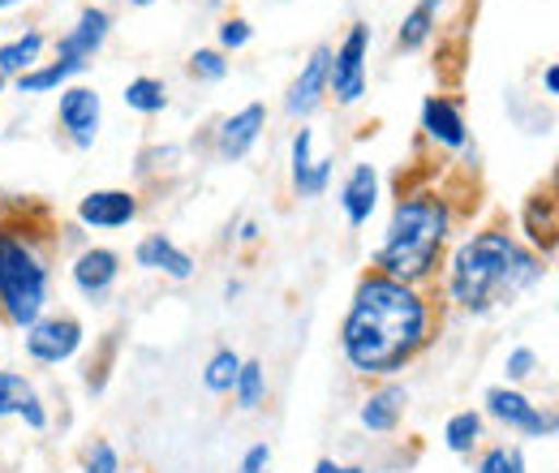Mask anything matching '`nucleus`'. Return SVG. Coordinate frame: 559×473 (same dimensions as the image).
<instances>
[{
	"mask_svg": "<svg viewBox=\"0 0 559 473\" xmlns=\"http://www.w3.org/2000/svg\"><path fill=\"white\" fill-rule=\"evenodd\" d=\"M374 206H379V173H374V164H353L345 186H341V211H345L349 228L370 224Z\"/></svg>",
	"mask_w": 559,
	"mask_h": 473,
	"instance_id": "19",
	"label": "nucleus"
},
{
	"mask_svg": "<svg viewBox=\"0 0 559 473\" xmlns=\"http://www.w3.org/2000/svg\"><path fill=\"white\" fill-rule=\"evenodd\" d=\"M52 293V263L31 224L0 220V319L17 332H26L44 310Z\"/></svg>",
	"mask_w": 559,
	"mask_h": 473,
	"instance_id": "4",
	"label": "nucleus"
},
{
	"mask_svg": "<svg viewBox=\"0 0 559 473\" xmlns=\"http://www.w3.org/2000/svg\"><path fill=\"white\" fill-rule=\"evenodd\" d=\"M82 473H121V452L108 439H95L82 457Z\"/></svg>",
	"mask_w": 559,
	"mask_h": 473,
	"instance_id": "31",
	"label": "nucleus"
},
{
	"mask_svg": "<svg viewBox=\"0 0 559 473\" xmlns=\"http://www.w3.org/2000/svg\"><path fill=\"white\" fill-rule=\"evenodd\" d=\"M439 9H443V0H418V4L405 13V22H401V31H396L401 52H418V48L430 44V35H435V26H439Z\"/></svg>",
	"mask_w": 559,
	"mask_h": 473,
	"instance_id": "22",
	"label": "nucleus"
},
{
	"mask_svg": "<svg viewBox=\"0 0 559 473\" xmlns=\"http://www.w3.org/2000/svg\"><path fill=\"white\" fill-rule=\"evenodd\" d=\"M288 173H293V190L297 199H323L336 173V159H314V130L301 126L293 134V151H288Z\"/></svg>",
	"mask_w": 559,
	"mask_h": 473,
	"instance_id": "12",
	"label": "nucleus"
},
{
	"mask_svg": "<svg viewBox=\"0 0 559 473\" xmlns=\"http://www.w3.org/2000/svg\"><path fill=\"white\" fill-rule=\"evenodd\" d=\"M366 61H370V26L353 22L349 35L332 48V66H328V95H336V104L353 108L366 99V91H370Z\"/></svg>",
	"mask_w": 559,
	"mask_h": 473,
	"instance_id": "5",
	"label": "nucleus"
},
{
	"mask_svg": "<svg viewBox=\"0 0 559 473\" xmlns=\"http://www.w3.org/2000/svg\"><path fill=\"white\" fill-rule=\"evenodd\" d=\"M4 86H9V78H4V73H0V95H4Z\"/></svg>",
	"mask_w": 559,
	"mask_h": 473,
	"instance_id": "40",
	"label": "nucleus"
},
{
	"mask_svg": "<svg viewBox=\"0 0 559 473\" xmlns=\"http://www.w3.org/2000/svg\"><path fill=\"white\" fill-rule=\"evenodd\" d=\"M130 4H134V9H146V4H155V0H130Z\"/></svg>",
	"mask_w": 559,
	"mask_h": 473,
	"instance_id": "39",
	"label": "nucleus"
},
{
	"mask_svg": "<svg viewBox=\"0 0 559 473\" xmlns=\"http://www.w3.org/2000/svg\"><path fill=\"white\" fill-rule=\"evenodd\" d=\"M82 323L73 319V315H39L31 328H26V357L31 362H39V366H66L73 362L78 353H82Z\"/></svg>",
	"mask_w": 559,
	"mask_h": 473,
	"instance_id": "6",
	"label": "nucleus"
},
{
	"mask_svg": "<svg viewBox=\"0 0 559 473\" xmlns=\"http://www.w3.org/2000/svg\"><path fill=\"white\" fill-rule=\"evenodd\" d=\"M224 297H228V301H233V297H241V284H237V280H228V284H224Z\"/></svg>",
	"mask_w": 559,
	"mask_h": 473,
	"instance_id": "37",
	"label": "nucleus"
},
{
	"mask_svg": "<svg viewBox=\"0 0 559 473\" xmlns=\"http://www.w3.org/2000/svg\"><path fill=\"white\" fill-rule=\"evenodd\" d=\"M328 66H332V48L319 44V48L310 52V61L301 66V73L293 78L288 95H284V113H288V117H310V113H319V104L328 99Z\"/></svg>",
	"mask_w": 559,
	"mask_h": 473,
	"instance_id": "15",
	"label": "nucleus"
},
{
	"mask_svg": "<svg viewBox=\"0 0 559 473\" xmlns=\"http://www.w3.org/2000/svg\"><path fill=\"white\" fill-rule=\"evenodd\" d=\"M13 4H22V0H0V13H4V9H13Z\"/></svg>",
	"mask_w": 559,
	"mask_h": 473,
	"instance_id": "38",
	"label": "nucleus"
},
{
	"mask_svg": "<svg viewBox=\"0 0 559 473\" xmlns=\"http://www.w3.org/2000/svg\"><path fill=\"white\" fill-rule=\"evenodd\" d=\"M405 405H409V392L388 379L383 388H374V392L361 401L357 422H361L370 435H392V430L401 426V417H405Z\"/></svg>",
	"mask_w": 559,
	"mask_h": 473,
	"instance_id": "18",
	"label": "nucleus"
},
{
	"mask_svg": "<svg viewBox=\"0 0 559 473\" xmlns=\"http://www.w3.org/2000/svg\"><path fill=\"white\" fill-rule=\"evenodd\" d=\"M108 35H112V13H108L104 4H86V9L78 13V22L57 39V57L91 66V61L99 57V48L108 44Z\"/></svg>",
	"mask_w": 559,
	"mask_h": 473,
	"instance_id": "13",
	"label": "nucleus"
},
{
	"mask_svg": "<svg viewBox=\"0 0 559 473\" xmlns=\"http://www.w3.org/2000/svg\"><path fill=\"white\" fill-rule=\"evenodd\" d=\"M483 430H487V417L478 409H461L443 422V448L452 457H469L478 444H483Z\"/></svg>",
	"mask_w": 559,
	"mask_h": 473,
	"instance_id": "23",
	"label": "nucleus"
},
{
	"mask_svg": "<svg viewBox=\"0 0 559 473\" xmlns=\"http://www.w3.org/2000/svg\"><path fill=\"white\" fill-rule=\"evenodd\" d=\"M44 48H48V35H44V31H22V35H13V39H4V44H0V73H4V78H22L26 69L39 66Z\"/></svg>",
	"mask_w": 559,
	"mask_h": 473,
	"instance_id": "20",
	"label": "nucleus"
},
{
	"mask_svg": "<svg viewBox=\"0 0 559 473\" xmlns=\"http://www.w3.org/2000/svg\"><path fill=\"white\" fill-rule=\"evenodd\" d=\"M57 126H61V134L70 138L78 151H86V146H95V138H99V126H104V99H99V91H91V86H61V99H57Z\"/></svg>",
	"mask_w": 559,
	"mask_h": 473,
	"instance_id": "8",
	"label": "nucleus"
},
{
	"mask_svg": "<svg viewBox=\"0 0 559 473\" xmlns=\"http://www.w3.org/2000/svg\"><path fill=\"white\" fill-rule=\"evenodd\" d=\"M190 78L194 82H224L228 78V57L219 48H199L190 57Z\"/></svg>",
	"mask_w": 559,
	"mask_h": 473,
	"instance_id": "29",
	"label": "nucleus"
},
{
	"mask_svg": "<svg viewBox=\"0 0 559 473\" xmlns=\"http://www.w3.org/2000/svg\"><path fill=\"white\" fill-rule=\"evenodd\" d=\"M538 375V353L534 348H512L508 357H503V379L508 383H525V379H534Z\"/></svg>",
	"mask_w": 559,
	"mask_h": 473,
	"instance_id": "32",
	"label": "nucleus"
},
{
	"mask_svg": "<svg viewBox=\"0 0 559 473\" xmlns=\"http://www.w3.org/2000/svg\"><path fill=\"white\" fill-rule=\"evenodd\" d=\"M78 73H86L82 61H66V57H57V61H48V66L26 69V73L17 78V91H22V95H48V91L70 86Z\"/></svg>",
	"mask_w": 559,
	"mask_h": 473,
	"instance_id": "21",
	"label": "nucleus"
},
{
	"mask_svg": "<svg viewBox=\"0 0 559 473\" xmlns=\"http://www.w3.org/2000/svg\"><path fill=\"white\" fill-rule=\"evenodd\" d=\"M134 263H139L142 271H159V275H168V280H177V284H186V280L194 275V259H190L173 237H164V233L142 237L139 246H134Z\"/></svg>",
	"mask_w": 559,
	"mask_h": 473,
	"instance_id": "16",
	"label": "nucleus"
},
{
	"mask_svg": "<svg viewBox=\"0 0 559 473\" xmlns=\"http://www.w3.org/2000/svg\"><path fill=\"white\" fill-rule=\"evenodd\" d=\"M474 473H525V452L516 444H495L478 457Z\"/></svg>",
	"mask_w": 559,
	"mask_h": 473,
	"instance_id": "28",
	"label": "nucleus"
},
{
	"mask_svg": "<svg viewBox=\"0 0 559 473\" xmlns=\"http://www.w3.org/2000/svg\"><path fill=\"white\" fill-rule=\"evenodd\" d=\"M215 39H219V52L228 57V52H241V48L254 39V26H250L246 17H224L219 31H215Z\"/></svg>",
	"mask_w": 559,
	"mask_h": 473,
	"instance_id": "30",
	"label": "nucleus"
},
{
	"mask_svg": "<svg viewBox=\"0 0 559 473\" xmlns=\"http://www.w3.org/2000/svg\"><path fill=\"white\" fill-rule=\"evenodd\" d=\"M421 134L443 151H465L469 146V121L452 95H426L421 99Z\"/></svg>",
	"mask_w": 559,
	"mask_h": 473,
	"instance_id": "14",
	"label": "nucleus"
},
{
	"mask_svg": "<svg viewBox=\"0 0 559 473\" xmlns=\"http://www.w3.org/2000/svg\"><path fill=\"white\" fill-rule=\"evenodd\" d=\"M525 237L534 250H556V199L551 194H534L525 203Z\"/></svg>",
	"mask_w": 559,
	"mask_h": 473,
	"instance_id": "24",
	"label": "nucleus"
},
{
	"mask_svg": "<svg viewBox=\"0 0 559 473\" xmlns=\"http://www.w3.org/2000/svg\"><path fill=\"white\" fill-rule=\"evenodd\" d=\"M233 401H237V409H246V413H254V409L267 401V370H263V362H241L237 383H233Z\"/></svg>",
	"mask_w": 559,
	"mask_h": 473,
	"instance_id": "27",
	"label": "nucleus"
},
{
	"mask_svg": "<svg viewBox=\"0 0 559 473\" xmlns=\"http://www.w3.org/2000/svg\"><path fill=\"white\" fill-rule=\"evenodd\" d=\"M487 413L499 426H508V430H516V435H525V439H551V435H556V413L534 405V401H530L525 392H516L512 383L487 388Z\"/></svg>",
	"mask_w": 559,
	"mask_h": 473,
	"instance_id": "7",
	"label": "nucleus"
},
{
	"mask_svg": "<svg viewBox=\"0 0 559 473\" xmlns=\"http://www.w3.org/2000/svg\"><path fill=\"white\" fill-rule=\"evenodd\" d=\"M310 473H366L361 465H345V461H332V457H323V461H314V470Z\"/></svg>",
	"mask_w": 559,
	"mask_h": 473,
	"instance_id": "34",
	"label": "nucleus"
},
{
	"mask_svg": "<svg viewBox=\"0 0 559 473\" xmlns=\"http://www.w3.org/2000/svg\"><path fill=\"white\" fill-rule=\"evenodd\" d=\"M435 332V310L418 284L366 271L341 323V353L361 379H396Z\"/></svg>",
	"mask_w": 559,
	"mask_h": 473,
	"instance_id": "1",
	"label": "nucleus"
},
{
	"mask_svg": "<svg viewBox=\"0 0 559 473\" xmlns=\"http://www.w3.org/2000/svg\"><path fill=\"white\" fill-rule=\"evenodd\" d=\"M70 280L91 306H104L112 297L117 280H121V255L108 250V246H86L70 263Z\"/></svg>",
	"mask_w": 559,
	"mask_h": 473,
	"instance_id": "9",
	"label": "nucleus"
},
{
	"mask_svg": "<svg viewBox=\"0 0 559 473\" xmlns=\"http://www.w3.org/2000/svg\"><path fill=\"white\" fill-rule=\"evenodd\" d=\"M0 417H22L31 430L48 426V409L39 401L35 383L17 370H0Z\"/></svg>",
	"mask_w": 559,
	"mask_h": 473,
	"instance_id": "17",
	"label": "nucleus"
},
{
	"mask_svg": "<svg viewBox=\"0 0 559 473\" xmlns=\"http://www.w3.org/2000/svg\"><path fill=\"white\" fill-rule=\"evenodd\" d=\"M126 108L130 113H139V117H159L164 108H168V86L159 82V78H134L130 86H126Z\"/></svg>",
	"mask_w": 559,
	"mask_h": 473,
	"instance_id": "26",
	"label": "nucleus"
},
{
	"mask_svg": "<svg viewBox=\"0 0 559 473\" xmlns=\"http://www.w3.org/2000/svg\"><path fill=\"white\" fill-rule=\"evenodd\" d=\"M139 220V194L134 190H91L78 203V224L91 233H117Z\"/></svg>",
	"mask_w": 559,
	"mask_h": 473,
	"instance_id": "11",
	"label": "nucleus"
},
{
	"mask_svg": "<svg viewBox=\"0 0 559 473\" xmlns=\"http://www.w3.org/2000/svg\"><path fill=\"white\" fill-rule=\"evenodd\" d=\"M543 91H547V95H559V66L556 61L543 69Z\"/></svg>",
	"mask_w": 559,
	"mask_h": 473,
	"instance_id": "35",
	"label": "nucleus"
},
{
	"mask_svg": "<svg viewBox=\"0 0 559 473\" xmlns=\"http://www.w3.org/2000/svg\"><path fill=\"white\" fill-rule=\"evenodd\" d=\"M237 473H272V444H254V448H246V457H241Z\"/></svg>",
	"mask_w": 559,
	"mask_h": 473,
	"instance_id": "33",
	"label": "nucleus"
},
{
	"mask_svg": "<svg viewBox=\"0 0 559 473\" xmlns=\"http://www.w3.org/2000/svg\"><path fill=\"white\" fill-rule=\"evenodd\" d=\"M241 362H246V357H241L237 348H215V353H211L207 366H203V388H207L211 397H228V392H233Z\"/></svg>",
	"mask_w": 559,
	"mask_h": 473,
	"instance_id": "25",
	"label": "nucleus"
},
{
	"mask_svg": "<svg viewBox=\"0 0 559 473\" xmlns=\"http://www.w3.org/2000/svg\"><path fill=\"white\" fill-rule=\"evenodd\" d=\"M263 130H267V104L254 99V104H246V108H237L233 117L219 121V130H215V155L224 164H241L259 146Z\"/></svg>",
	"mask_w": 559,
	"mask_h": 473,
	"instance_id": "10",
	"label": "nucleus"
},
{
	"mask_svg": "<svg viewBox=\"0 0 559 473\" xmlns=\"http://www.w3.org/2000/svg\"><path fill=\"white\" fill-rule=\"evenodd\" d=\"M448 237H452V206H448V199H439L430 190L401 194L396 206H392L388 233H383V241L374 250V271L421 288L439 271Z\"/></svg>",
	"mask_w": 559,
	"mask_h": 473,
	"instance_id": "3",
	"label": "nucleus"
},
{
	"mask_svg": "<svg viewBox=\"0 0 559 473\" xmlns=\"http://www.w3.org/2000/svg\"><path fill=\"white\" fill-rule=\"evenodd\" d=\"M543 280H547L543 259L530 246H521L508 228H483L465 237L448 259V297L469 315L512 306Z\"/></svg>",
	"mask_w": 559,
	"mask_h": 473,
	"instance_id": "2",
	"label": "nucleus"
},
{
	"mask_svg": "<svg viewBox=\"0 0 559 473\" xmlns=\"http://www.w3.org/2000/svg\"><path fill=\"white\" fill-rule=\"evenodd\" d=\"M237 237H241V241H259V237H263V228H259V224H254V220H246V224H241V233H237Z\"/></svg>",
	"mask_w": 559,
	"mask_h": 473,
	"instance_id": "36",
	"label": "nucleus"
}]
</instances>
